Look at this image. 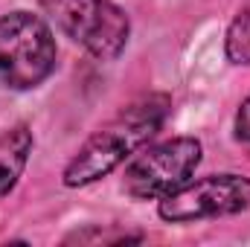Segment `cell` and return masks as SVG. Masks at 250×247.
Wrapping results in <instances>:
<instances>
[{"label": "cell", "mask_w": 250, "mask_h": 247, "mask_svg": "<svg viewBox=\"0 0 250 247\" xmlns=\"http://www.w3.org/2000/svg\"><path fill=\"white\" fill-rule=\"evenodd\" d=\"M169 114H172L169 93L154 90L128 102L79 145V151L64 166L62 184L67 189H82L108 178L125 160H131L143 145L151 143V137L166 125Z\"/></svg>", "instance_id": "cell-1"}, {"label": "cell", "mask_w": 250, "mask_h": 247, "mask_svg": "<svg viewBox=\"0 0 250 247\" xmlns=\"http://www.w3.org/2000/svg\"><path fill=\"white\" fill-rule=\"evenodd\" d=\"M59 59L50 23L26 9L0 18V82L12 90H32L44 84Z\"/></svg>", "instance_id": "cell-2"}, {"label": "cell", "mask_w": 250, "mask_h": 247, "mask_svg": "<svg viewBox=\"0 0 250 247\" xmlns=\"http://www.w3.org/2000/svg\"><path fill=\"white\" fill-rule=\"evenodd\" d=\"M41 9L64 35L99 62L123 56L131 35V21L114 0H41Z\"/></svg>", "instance_id": "cell-3"}, {"label": "cell", "mask_w": 250, "mask_h": 247, "mask_svg": "<svg viewBox=\"0 0 250 247\" xmlns=\"http://www.w3.org/2000/svg\"><path fill=\"white\" fill-rule=\"evenodd\" d=\"M204 145L195 137H172L140 151L123 175V192L134 201H160L184 186L201 166Z\"/></svg>", "instance_id": "cell-4"}, {"label": "cell", "mask_w": 250, "mask_h": 247, "mask_svg": "<svg viewBox=\"0 0 250 247\" xmlns=\"http://www.w3.org/2000/svg\"><path fill=\"white\" fill-rule=\"evenodd\" d=\"M250 209V178L236 172L189 178L184 186L157 201V215L169 224H195L207 218L239 215Z\"/></svg>", "instance_id": "cell-5"}, {"label": "cell", "mask_w": 250, "mask_h": 247, "mask_svg": "<svg viewBox=\"0 0 250 247\" xmlns=\"http://www.w3.org/2000/svg\"><path fill=\"white\" fill-rule=\"evenodd\" d=\"M32 148H35V137H32L29 125L18 123L0 134V201L18 186L26 163H29Z\"/></svg>", "instance_id": "cell-6"}, {"label": "cell", "mask_w": 250, "mask_h": 247, "mask_svg": "<svg viewBox=\"0 0 250 247\" xmlns=\"http://www.w3.org/2000/svg\"><path fill=\"white\" fill-rule=\"evenodd\" d=\"M224 56L230 64H250V0L236 12L224 35Z\"/></svg>", "instance_id": "cell-7"}, {"label": "cell", "mask_w": 250, "mask_h": 247, "mask_svg": "<svg viewBox=\"0 0 250 247\" xmlns=\"http://www.w3.org/2000/svg\"><path fill=\"white\" fill-rule=\"evenodd\" d=\"M67 245H128V242H143V233H128V230H105V227H84L76 230L64 239Z\"/></svg>", "instance_id": "cell-8"}, {"label": "cell", "mask_w": 250, "mask_h": 247, "mask_svg": "<svg viewBox=\"0 0 250 247\" xmlns=\"http://www.w3.org/2000/svg\"><path fill=\"white\" fill-rule=\"evenodd\" d=\"M236 137L250 145V96L239 105V111H236Z\"/></svg>", "instance_id": "cell-9"}]
</instances>
